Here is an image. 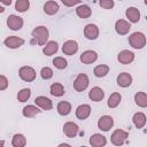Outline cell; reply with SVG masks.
I'll return each mask as SVG.
<instances>
[{
  "mask_svg": "<svg viewBox=\"0 0 147 147\" xmlns=\"http://www.w3.org/2000/svg\"><path fill=\"white\" fill-rule=\"evenodd\" d=\"M31 34H32V40H31V42H32V44H38V45L42 46V45L46 44V41H47V39H48L49 32H48V29H47L46 26L40 25V26L34 28Z\"/></svg>",
  "mask_w": 147,
  "mask_h": 147,
  "instance_id": "6da1fadb",
  "label": "cell"
},
{
  "mask_svg": "<svg viewBox=\"0 0 147 147\" xmlns=\"http://www.w3.org/2000/svg\"><path fill=\"white\" fill-rule=\"evenodd\" d=\"M129 44L134 49H141L146 45V37L142 32H133L129 36Z\"/></svg>",
  "mask_w": 147,
  "mask_h": 147,
  "instance_id": "7a4b0ae2",
  "label": "cell"
},
{
  "mask_svg": "<svg viewBox=\"0 0 147 147\" xmlns=\"http://www.w3.org/2000/svg\"><path fill=\"white\" fill-rule=\"evenodd\" d=\"M129 137V132L124 131V130H121V129H117L115 130L113 133H111V137H110V141L113 145L115 146H123L124 142L126 141Z\"/></svg>",
  "mask_w": 147,
  "mask_h": 147,
  "instance_id": "3957f363",
  "label": "cell"
},
{
  "mask_svg": "<svg viewBox=\"0 0 147 147\" xmlns=\"http://www.w3.org/2000/svg\"><path fill=\"white\" fill-rule=\"evenodd\" d=\"M18 75H20V77H21L22 80L28 82V83L29 82H33L36 79V76H37L36 75V70L33 68L29 67V65H24V67L20 68Z\"/></svg>",
  "mask_w": 147,
  "mask_h": 147,
  "instance_id": "277c9868",
  "label": "cell"
},
{
  "mask_svg": "<svg viewBox=\"0 0 147 147\" xmlns=\"http://www.w3.org/2000/svg\"><path fill=\"white\" fill-rule=\"evenodd\" d=\"M88 83H90V79H88L87 75L86 74H79L76 77V79L74 80V88L77 92H83L87 88Z\"/></svg>",
  "mask_w": 147,
  "mask_h": 147,
  "instance_id": "5b68a950",
  "label": "cell"
},
{
  "mask_svg": "<svg viewBox=\"0 0 147 147\" xmlns=\"http://www.w3.org/2000/svg\"><path fill=\"white\" fill-rule=\"evenodd\" d=\"M7 25L10 30L17 31V30L22 29V26H23V18L17 16V15L11 14L7 17Z\"/></svg>",
  "mask_w": 147,
  "mask_h": 147,
  "instance_id": "8992f818",
  "label": "cell"
},
{
  "mask_svg": "<svg viewBox=\"0 0 147 147\" xmlns=\"http://www.w3.org/2000/svg\"><path fill=\"white\" fill-rule=\"evenodd\" d=\"M114 125V119L111 116H108V115H105V116H101L98 121V127L101 130V131H109Z\"/></svg>",
  "mask_w": 147,
  "mask_h": 147,
  "instance_id": "52a82bcc",
  "label": "cell"
},
{
  "mask_svg": "<svg viewBox=\"0 0 147 147\" xmlns=\"http://www.w3.org/2000/svg\"><path fill=\"white\" fill-rule=\"evenodd\" d=\"M79 132V127L74 122H67L63 125V133L69 138H75Z\"/></svg>",
  "mask_w": 147,
  "mask_h": 147,
  "instance_id": "ba28073f",
  "label": "cell"
},
{
  "mask_svg": "<svg viewBox=\"0 0 147 147\" xmlns=\"http://www.w3.org/2000/svg\"><path fill=\"white\" fill-rule=\"evenodd\" d=\"M130 29H131V24L125 20H117L116 23H115V30L121 36L127 34Z\"/></svg>",
  "mask_w": 147,
  "mask_h": 147,
  "instance_id": "9c48e42d",
  "label": "cell"
},
{
  "mask_svg": "<svg viewBox=\"0 0 147 147\" xmlns=\"http://www.w3.org/2000/svg\"><path fill=\"white\" fill-rule=\"evenodd\" d=\"M3 44L8 47V48H11V49H15V48H18L21 47L23 44H24V39L20 38V37H16V36H9L5 39Z\"/></svg>",
  "mask_w": 147,
  "mask_h": 147,
  "instance_id": "30bf717a",
  "label": "cell"
},
{
  "mask_svg": "<svg viewBox=\"0 0 147 147\" xmlns=\"http://www.w3.org/2000/svg\"><path fill=\"white\" fill-rule=\"evenodd\" d=\"M80 61L84 63V64H91L93 62H95L98 60V53L95 51H92V49H88V51H85L80 54Z\"/></svg>",
  "mask_w": 147,
  "mask_h": 147,
  "instance_id": "8fae6325",
  "label": "cell"
},
{
  "mask_svg": "<svg viewBox=\"0 0 147 147\" xmlns=\"http://www.w3.org/2000/svg\"><path fill=\"white\" fill-rule=\"evenodd\" d=\"M84 36L88 40H95L99 37V28L95 24H87L84 28Z\"/></svg>",
  "mask_w": 147,
  "mask_h": 147,
  "instance_id": "7c38bea8",
  "label": "cell"
},
{
  "mask_svg": "<svg viewBox=\"0 0 147 147\" xmlns=\"http://www.w3.org/2000/svg\"><path fill=\"white\" fill-rule=\"evenodd\" d=\"M78 51V44L76 40H68L62 46V52L64 55H74Z\"/></svg>",
  "mask_w": 147,
  "mask_h": 147,
  "instance_id": "4fadbf2b",
  "label": "cell"
},
{
  "mask_svg": "<svg viewBox=\"0 0 147 147\" xmlns=\"http://www.w3.org/2000/svg\"><path fill=\"white\" fill-rule=\"evenodd\" d=\"M91 114V107L90 105H86V103H83V105H79L77 108H76V117L80 121H84Z\"/></svg>",
  "mask_w": 147,
  "mask_h": 147,
  "instance_id": "5bb4252c",
  "label": "cell"
},
{
  "mask_svg": "<svg viewBox=\"0 0 147 147\" xmlns=\"http://www.w3.org/2000/svg\"><path fill=\"white\" fill-rule=\"evenodd\" d=\"M90 145L92 147H103L107 144V139L101 133H94L90 137Z\"/></svg>",
  "mask_w": 147,
  "mask_h": 147,
  "instance_id": "9a60e30c",
  "label": "cell"
},
{
  "mask_svg": "<svg viewBox=\"0 0 147 147\" xmlns=\"http://www.w3.org/2000/svg\"><path fill=\"white\" fill-rule=\"evenodd\" d=\"M117 60L119 63L122 64H130L131 62H133L134 60V54L127 49H124L122 52L118 53V56H117Z\"/></svg>",
  "mask_w": 147,
  "mask_h": 147,
  "instance_id": "2e32d148",
  "label": "cell"
},
{
  "mask_svg": "<svg viewBox=\"0 0 147 147\" xmlns=\"http://www.w3.org/2000/svg\"><path fill=\"white\" fill-rule=\"evenodd\" d=\"M88 98L94 102H99L105 98V92L101 87L95 86V87L91 88V91L88 92Z\"/></svg>",
  "mask_w": 147,
  "mask_h": 147,
  "instance_id": "e0dca14e",
  "label": "cell"
},
{
  "mask_svg": "<svg viewBox=\"0 0 147 147\" xmlns=\"http://www.w3.org/2000/svg\"><path fill=\"white\" fill-rule=\"evenodd\" d=\"M34 103L38 106V107H40L42 110H51L52 108H53V103H52V101L48 99V98H46V96H37L36 99H34Z\"/></svg>",
  "mask_w": 147,
  "mask_h": 147,
  "instance_id": "ac0fdd59",
  "label": "cell"
},
{
  "mask_svg": "<svg viewBox=\"0 0 147 147\" xmlns=\"http://www.w3.org/2000/svg\"><path fill=\"white\" fill-rule=\"evenodd\" d=\"M125 15L131 23H138L140 20V11L136 7H129L125 11Z\"/></svg>",
  "mask_w": 147,
  "mask_h": 147,
  "instance_id": "d6986e66",
  "label": "cell"
},
{
  "mask_svg": "<svg viewBox=\"0 0 147 147\" xmlns=\"http://www.w3.org/2000/svg\"><path fill=\"white\" fill-rule=\"evenodd\" d=\"M117 84L121 87H129L132 84V76L127 72H122L117 76Z\"/></svg>",
  "mask_w": 147,
  "mask_h": 147,
  "instance_id": "ffe728a7",
  "label": "cell"
},
{
  "mask_svg": "<svg viewBox=\"0 0 147 147\" xmlns=\"http://www.w3.org/2000/svg\"><path fill=\"white\" fill-rule=\"evenodd\" d=\"M57 49H59L57 42L54 41V40H51V41H48V42L45 44V46H44V48H42V53H44L46 56H51V55L55 54V53L57 52Z\"/></svg>",
  "mask_w": 147,
  "mask_h": 147,
  "instance_id": "44dd1931",
  "label": "cell"
},
{
  "mask_svg": "<svg viewBox=\"0 0 147 147\" xmlns=\"http://www.w3.org/2000/svg\"><path fill=\"white\" fill-rule=\"evenodd\" d=\"M132 122H133V124H134V126L137 129H142L145 126V124H146V115L144 113H141V111H138V113H136L133 115Z\"/></svg>",
  "mask_w": 147,
  "mask_h": 147,
  "instance_id": "7402d4cb",
  "label": "cell"
},
{
  "mask_svg": "<svg viewBox=\"0 0 147 147\" xmlns=\"http://www.w3.org/2000/svg\"><path fill=\"white\" fill-rule=\"evenodd\" d=\"M22 113H23V116H24V117L32 118V117H34L37 114L41 113V110H40L38 107L33 106V105H28V106H25V107L23 108Z\"/></svg>",
  "mask_w": 147,
  "mask_h": 147,
  "instance_id": "603a6c76",
  "label": "cell"
},
{
  "mask_svg": "<svg viewBox=\"0 0 147 147\" xmlns=\"http://www.w3.org/2000/svg\"><path fill=\"white\" fill-rule=\"evenodd\" d=\"M76 14L78 17L80 18H88L91 15H92V10L91 8L87 6V5H79L77 8H76Z\"/></svg>",
  "mask_w": 147,
  "mask_h": 147,
  "instance_id": "cb8c5ba5",
  "label": "cell"
},
{
  "mask_svg": "<svg viewBox=\"0 0 147 147\" xmlns=\"http://www.w3.org/2000/svg\"><path fill=\"white\" fill-rule=\"evenodd\" d=\"M44 11L47 15H54L59 11V3L55 1H46L44 5Z\"/></svg>",
  "mask_w": 147,
  "mask_h": 147,
  "instance_id": "d4e9b609",
  "label": "cell"
},
{
  "mask_svg": "<svg viewBox=\"0 0 147 147\" xmlns=\"http://www.w3.org/2000/svg\"><path fill=\"white\" fill-rule=\"evenodd\" d=\"M56 109H57V113H59L61 116H67V115H69L70 111H71V105H70V102H68V101H60V102L57 103Z\"/></svg>",
  "mask_w": 147,
  "mask_h": 147,
  "instance_id": "484cf974",
  "label": "cell"
},
{
  "mask_svg": "<svg viewBox=\"0 0 147 147\" xmlns=\"http://www.w3.org/2000/svg\"><path fill=\"white\" fill-rule=\"evenodd\" d=\"M49 92L55 98H59V96H62L64 94V87L61 83H53L51 85V88H49Z\"/></svg>",
  "mask_w": 147,
  "mask_h": 147,
  "instance_id": "4316f807",
  "label": "cell"
},
{
  "mask_svg": "<svg viewBox=\"0 0 147 147\" xmlns=\"http://www.w3.org/2000/svg\"><path fill=\"white\" fill-rule=\"evenodd\" d=\"M121 100H122V95H121L118 92H114V93L110 94L107 105H108L109 108H116V107L119 105Z\"/></svg>",
  "mask_w": 147,
  "mask_h": 147,
  "instance_id": "83f0119b",
  "label": "cell"
},
{
  "mask_svg": "<svg viewBox=\"0 0 147 147\" xmlns=\"http://www.w3.org/2000/svg\"><path fill=\"white\" fill-rule=\"evenodd\" d=\"M11 145H13V147H25L26 138L21 133H16V134H14V137L11 139Z\"/></svg>",
  "mask_w": 147,
  "mask_h": 147,
  "instance_id": "f1b7e54d",
  "label": "cell"
},
{
  "mask_svg": "<svg viewBox=\"0 0 147 147\" xmlns=\"http://www.w3.org/2000/svg\"><path fill=\"white\" fill-rule=\"evenodd\" d=\"M134 102L137 106L141 107V108H146L147 107V95L145 92H138L134 95Z\"/></svg>",
  "mask_w": 147,
  "mask_h": 147,
  "instance_id": "f546056e",
  "label": "cell"
},
{
  "mask_svg": "<svg viewBox=\"0 0 147 147\" xmlns=\"http://www.w3.org/2000/svg\"><path fill=\"white\" fill-rule=\"evenodd\" d=\"M108 72H109V67H108L107 64H99V65H96V67L94 68V70H93L94 76H95V77H99V78L105 77Z\"/></svg>",
  "mask_w": 147,
  "mask_h": 147,
  "instance_id": "4dcf8cb0",
  "label": "cell"
},
{
  "mask_svg": "<svg viewBox=\"0 0 147 147\" xmlns=\"http://www.w3.org/2000/svg\"><path fill=\"white\" fill-rule=\"evenodd\" d=\"M30 7V1L29 0H17L15 2V9L20 13H24L29 9Z\"/></svg>",
  "mask_w": 147,
  "mask_h": 147,
  "instance_id": "1f68e13d",
  "label": "cell"
},
{
  "mask_svg": "<svg viewBox=\"0 0 147 147\" xmlns=\"http://www.w3.org/2000/svg\"><path fill=\"white\" fill-rule=\"evenodd\" d=\"M53 64H54V67H55L56 69L62 70V69H65V68H67L68 61H67L64 57H62V56H57V57H55V59L53 60Z\"/></svg>",
  "mask_w": 147,
  "mask_h": 147,
  "instance_id": "d6a6232c",
  "label": "cell"
},
{
  "mask_svg": "<svg viewBox=\"0 0 147 147\" xmlns=\"http://www.w3.org/2000/svg\"><path fill=\"white\" fill-rule=\"evenodd\" d=\"M30 95H31L30 88H22V90L17 93V100H18L20 102H25V101L29 100Z\"/></svg>",
  "mask_w": 147,
  "mask_h": 147,
  "instance_id": "836d02e7",
  "label": "cell"
},
{
  "mask_svg": "<svg viewBox=\"0 0 147 147\" xmlns=\"http://www.w3.org/2000/svg\"><path fill=\"white\" fill-rule=\"evenodd\" d=\"M53 70L49 68V67H44L42 69H41V71H40V76H41V78L42 79H51L52 77H53Z\"/></svg>",
  "mask_w": 147,
  "mask_h": 147,
  "instance_id": "e575fe53",
  "label": "cell"
},
{
  "mask_svg": "<svg viewBox=\"0 0 147 147\" xmlns=\"http://www.w3.org/2000/svg\"><path fill=\"white\" fill-rule=\"evenodd\" d=\"M99 5H100L102 8H105V9H111L115 3H114L113 0H101V1L99 2Z\"/></svg>",
  "mask_w": 147,
  "mask_h": 147,
  "instance_id": "d590c367",
  "label": "cell"
},
{
  "mask_svg": "<svg viewBox=\"0 0 147 147\" xmlns=\"http://www.w3.org/2000/svg\"><path fill=\"white\" fill-rule=\"evenodd\" d=\"M8 87V79L6 76L0 75V91H5Z\"/></svg>",
  "mask_w": 147,
  "mask_h": 147,
  "instance_id": "8d00e7d4",
  "label": "cell"
},
{
  "mask_svg": "<svg viewBox=\"0 0 147 147\" xmlns=\"http://www.w3.org/2000/svg\"><path fill=\"white\" fill-rule=\"evenodd\" d=\"M62 2H63V5H64V6H68V7H71V6H75V5H80V1H79V0H76V1H70V2H68V1L63 0Z\"/></svg>",
  "mask_w": 147,
  "mask_h": 147,
  "instance_id": "74e56055",
  "label": "cell"
},
{
  "mask_svg": "<svg viewBox=\"0 0 147 147\" xmlns=\"http://www.w3.org/2000/svg\"><path fill=\"white\" fill-rule=\"evenodd\" d=\"M2 5H6V6H10V3H11V0H9V1H3V0H1L0 1Z\"/></svg>",
  "mask_w": 147,
  "mask_h": 147,
  "instance_id": "f35d334b",
  "label": "cell"
},
{
  "mask_svg": "<svg viewBox=\"0 0 147 147\" xmlns=\"http://www.w3.org/2000/svg\"><path fill=\"white\" fill-rule=\"evenodd\" d=\"M57 147H71L69 144H65V142H62V144H60Z\"/></svg>",
  "mask_w": 147,
  "mask_h": 147,
  "instance_id": "ab89813d",
  "label": "cell"
},
{
  "mask_svg": "<svg viewBox=\"0 0 147 147\" xmlns=\"http://www.w3.org/2000/svg\"><path fill=\"white\" fill-rule=\"evenodd\" d=\"M3 11H5V8H3L2 6H0V14H1V13H3Z\"/></svg>",
  "mask_w": 147,
  "mask_h": 147,
  "instance_id": "60d3db41",
  "label": "cell"
},
{
  "mask_svg": "<svg viewBox=\"0 0 147 147\" xmlns=\"http://www.w3.org/2000/svg\"><path fill=\"white\" fill-rule=\"evenodd\" d=\"M3 145H5V141L3 140H0V147H3Z\"/></svg>",
  "mask_w": 147,
  "mask_h": 147,
  "instance_id": "b9f144b4",
  "label": "cell"
},
{
  "mask_svg": "<svg viewBox=\"0 0 147 147\" xmlns=\"http://www.w3.org/2000/svg\"><path fill=\"white\" fill-rule=\"evenodd\" d=\"M82 147H86V146H82Z\"/></svg>",
  "mask_w": 147,
  "mask_h": 147,
  "instance_id": "7bdbcfd3",
  "label": "cell"
}]
</instances>
